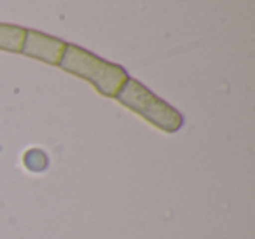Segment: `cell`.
Segmentation results:
<instances>
[{"label": "cell", "mask_w": 255, "mask_h": 239, "mask_svg": "<svg viewBox=\"0 0 255 239\" xmlns=\"http://www.w3.org/2000/svg\"><path fill=\"white\" fill-rule=\"evenodd\" d=\"M65 44L53 40L49 37L39 35V33H28V42L25 46V53L32 56H39L46 61L60 63L61 61V49Z\"/></svg>", "instance_id": "3957f363"}, {"label": "cell", "mask_w": 255, "mask_h": 239, "mask_svg": "<svg viewBox=\"0 0 255 239\" xmlns=\"http://www.w3.org/2000/svg\"><path fill=\"white\" fill-rule=\"evenodd\" d=\"M60 65L67 70L95 82L96 88L105 95H117L123 82L126 81V75L121 68L105 63V61L84 53L79 47H67V53L60 61Z\"/></svg>", "instance_id": "6da1fadb"}, {"label": "cell", "mask_w": 255, "mask_h": 239, "mask_svg": "<svg viewBox=\"0 0 255 239\" xmlns=\"http://www.w3.org/2000/svg\"><path fill=\"white\" fill-rule=\"evenodd\" d=\"M23 35L25 32L18 28H9V26H0V47H7V49H21Z\"/></svg>", "instance_id": "277c9868"}, {"label": "cell", "mask_w": 255, "mask_h": 239, "mask_svg": "<svg viewBox=\"0 0 255 239\" xmlns=\"http://www.w3.org/2000/svg\"><path fill=\"white\" fill-rule=\"evenodd\" d=\"M117 98L128 105L129 109L136 110L143 117L154 122L156 126L163 127L166 131H177L182 126V117L175 112L171 107L157 100L152 93L135 81H128L126 86L117 93Z\"/></svg>", "instance_id": "7a4b0ae2"}]
</instances>
